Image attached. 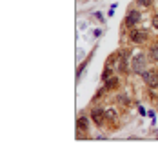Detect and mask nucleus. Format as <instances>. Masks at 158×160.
<instances>
[{
    "instance_id": "4",
    "label": "nucleus",
    "mask_w": 158,
    "mask_h": 160,
    "mask_svg": "<svg viewBox=\"0 0 158 160\" xmlns=\"http://www.w3.org/2000/svg\"><path fill=\"white\" fill-rule=\"evenodd\" d=\"M140 18H142L140 11L131 9V11L127 13V18H126V26H129V28H135V26H136V24L140 22Z\"/></svg>"
},
{
    "instance_id": "2",
    "label": "nucleus",
    "mask_w": 158,
    "mask_h": 160,
    "mask_svg": "<svg viewBox=\"0 0 158 160\" xmlns=\"http://www.w3.org/2000/svg\"><path fill=\"white\" fill-rule=\"evenodd\" d=\"M140 75H142V80L147 84L149 88H155V86H158V75H156V71H142Z\"/></svg>"
},
{
    "instance_id": "10",
    "label": "nucleus",
    "mask_w": 158,
    "mask_h": 160,
    "mask_svg": "<svg viewBox=\"0 0 158 160\" xmlns=\"http://www.w3.org/2000/svg\"><path fill=\"white\" fill-rule=\"evenodd\" d=\"M116 100H118L122 106H129V97H127V95H118Z\"/></svg>"
},
{
    "instance_id": "16",
    "label": "nucleus",
    "mask_w": 158,
    "mask_h": 160,
    "mask_svg": "<svg viewBox=\"0 0 158 160\" xmlns=\"http://www.w3.org/2000/svg\"><path fill=\"white\" fill-rule=\"evenodd\" d=\"M102 35V29H95V37H100Z\"/></svg>"
},
{
    "instance_id": "11",
    "label": "nucleus",
    "mask_w": 158,
    "mask_h": 160,
    "mask_svg": "<svg viewBox=\"0 0 158 160\" xmlns=\"http://www.w3.org/2000/svg\"><path fill=\"white\" fill-rule=\"evenodd\" d=\"M109 77H113V71H111V68H106V69H104V73H102V80H104V82H106V80L109 78Z\"/></svg>"
},
{
    "instance_id": "9",
    "label": "nucleus",
    "mask_w": 158,
    "mask_h": 160,
    "mask_svg": "<svg viewBox=\"0 0 158 160\" xmlns=\"http://www.w3.org/2000/svg\"><path fill=\"white\" fill-rule=\"evenodd\" d=\"M106 118L111 120V122H115V120L118 118V113L113 109V108H109V109H106Z\"/></svg>"
},
{
    "instance_id": "12",
    "label": "nucleus",
    "mask_w": 158,
    "mask_h": 160,
    "mask_svg": "<svg viewBox=\"0 0 158 160\" xmlns=\"http://www.w3.org/2000/svg\"><path fill=\"white\" fill-rule=\"evenodd\" d=\"M138 4L142 6V8H149V6L153 4V0H138Z\"/></svg>"
},
{
    "instance_id": "7",
    "label": "nucleus",
    "mask_w": 158,
    "mask_h": 160,
    "mask_svg": "<svg viewBox=\"0 0 158 160\" xmlns=\"http://www.w3.org/2000/svg\"><path fill=\"white\" fill-rule=\"evenodd\" d=\"M77 126H78V129L82 131H87L89 129V122L86 117H78V120H77Z\"/></svg>"
},
{
    "instance_id": "3",
    "label": "nucleus",
    "mask_w": 158,
    "mask_h": 160,
    "mask_svg": "<svg viewBox=\"0 0 158 160\" xmlns=\"http://www.w3.org/2000/svg\"><path fill=\"white\" fill-rule=\"evenodd\" d=\"M129 38H131V42H135V44H144L147 40V33L144 29H133L129 33Z\"/></svg>"
},
{
    "instance_id": "8",
    "label": "nucleus",
    "mask_w": 158,
    "mask_h": 160,
    "mask_svg": "<svg viewBox=\"0 0 158 160\" xmlns=\"http://www.w3.org/2000/svg\"><path fill=\"white\" fill-rule=\"evenodd\" d=\"M149 58L153 60V62H158V42L149 49Z\"/></svg>"
},
{
    "instance_id": "13",
    "label": "nucleus",
    "mask_w": 158,
    "mask_h": 160,
    "mask_svg": "<svg viewBox=\"0 0 158 160\" xmlns=\"http://www.w3.org/2000/svg\"><path fill=\"white\" fill-rule=\"evenodd\" d=\"M151 24H153V28H155V29H158V15H155V17L151 18Z\"/></svg>"
},
{
    "instance_id": "6",
    "label": "nucleus",
    "mask_w": 158,
    "mask_h": 160,
    "mask_svg": "<svg viewBox=\"0 0 158 160\" xmlns=\"http://www.w3.org/2000/svg\"><path fill=\"white\" fill-rule=\"evenodd\" d=\"M120 84V80L116 78V77H109L107 80H106V89H116Z\"/></svg>"
},
{
    "instance_id": "1",
    "label": "nucleus",
    "mask_w": 158,
    "mask_h": 160,
    "mask_svg": "<svg viewBox=\"0 0 158 160\" xmlns=\"http://www.w3.org/2000/svg\"><path fill=\"white\" fill-rule=\"evenodd\" d=\"M146 57L138 53V55H135L133 58H131V69L135 71V73H142V71H146Z\"/></svg>"
},
{
    "instance_id": "5",
    "label": "nucleus",
    "mask_w": 158,
    "mask_h": 160,
    "mask_svg": "<svg viewBox=\"0 0 158 160\" xmlns=\"http://www.w3.org/2000/svg\"><path fill=\"white\" fill-rule=\"evenodd\" d=\"M91 120H93L96 126H102L104 120H106V111L100 109V108H95V109L91 111Z\"/></svg>"
},
{
    "instance_id": "14",
    "label": "nucleus",
    "mask_w": 158,
    "mask_h": 160,
    "mask_svg": "<svg viewBox=\"0 0 158 160\" xmlns=\"http://www.w3.org/2000/svg\"><path fill=\"white\" fill-rule=\"evenodd\" d=\"M95 17H96V20H100V22H104V15H102V13H100V11H96V13H95Z\"/></svg>"
},
{
    "instance_id": "15",
    "label": "nucleus",
    "mask_w": 158,
    "mask_h": 160,
    "mask_svg": "<svg viewBox=\"0 0 158 160\" xmlns=\"http://www.w3.org/2000/svg\"><path fill=\"white\" fill-rule=\"evenodd\" d=\"M147 115L151 117V120H153V124H155V117H156V115H155V111H149Z\"/></svg>"
}]
</instances>
